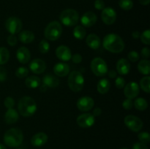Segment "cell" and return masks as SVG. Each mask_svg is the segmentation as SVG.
Instances as JSON below:
<instances>
[{"label":"cell","instance_id":"6da1fadb","mask_svg":"<svg viewBox=\"0 0 150 149\" xmlns=\"http://www.w3.org/2000/svg\"><path fill=\"white\" fill-rule=\"evenodd\" d=\"M103 45L104 48L113 53H120L125 48V42L117 34H108L104 37Z\"/></svg>","mask_w":150,"mask_h":149},{"label":"cell","instance_id":"7a4b0ae2","mask_svg":"<svg viewBox=\"0 0 150 149\" xmlns=\"http://www.w3.org/2000/svg\"><path fill=\"white\" fill-rule=\"evenodd\" d=\"M37 104L32 97L28 96H23L18 104L19 113L23 117H30L37 111Z\"/></svg>","mask_w":150,"mask_h":149},{"label":"cell","instance_id":"3957f363","mask_svg":"<svg viewBox=\"0 0 150 149\" xmlns=\"http://www.w3.org/2000/svg\"><path fill=\"white\" fill-rule=\"evenodd\" d=\"M23 132L18 129H10L4 133V142L7 146L10 148H16L20 146L23 142Z\"/></svg>","mask_w":150,"mask_h":149},{"label":"cell","instance_id":"277c9868","mask_svg":"<svg viewBox=\"0 0 150 149\" xmlns=\"http://www.w3.org/2000/svg\"><path fill=\"white\" fill-rule=\"evenodd\" d=\"M67 83L69 88L73 91L79 92L83 89L84 86V77L80 72L73 71L69 74Z\"/></svg>","mask_w":150,"mask_h":149},{"label":"cell","instance_id":"5b68a950","mask_svg":"<svg viewBox=\"0 0 150 149\" xmlns=\"http://www.w3.org/2000/svg\"><path fill=\"white\" fill-rule=\"evenodd\" d=\"M62 33V25L58 21H51L48 24L44 31V35L48 40L55 41L61 37Z\"/></svg>","mask_w":150,"mask_h":149},{"label":"cell","instance_id":"8992f818","mask_svg":"<svg viewBox=\"0 0 150 149\" xmlns=\"http://www.w3.org/2000/svg\"><path fill=\"white\" fill-rule=\"evenodd\" d=\"M60 21L67 26H73L78 23L79 15L77 11L73 9H67L62 11L59 16Z\"/></svg>","mask_w":150,"mask_h":149},{"label":"cell","instance_id":"52a82bcc","mask_svg":"<svg viewBox=\"0 0 150 149\" xmlns=\"http://www.w3.org/2000/svg\"><path fill=\"white\" fill-rule=\"evenodd\" d=\"M90 68L92 72L98 77L105 75L108 71L106 62L99 57L92 59L90 64Z\"/></svg>","mask_w":150,"mask_h":149},{"label":"cell","instance_id":"ba28073f","mask_svg":"<svg viewBox=\"0 0 150 149\" xmlns=\"http://www.w3.org/2000/svg\"><path fill=\"white\" fill-rule=\"evenodd\" d=\"M124 123L126 127L131 131L138 132L143 127V121L139 117L133 115H128L125 118Z\"/></svg>","mask_w":150,"mask_h":149},{"label":"cell","instance_id":"9c48e42d","mask_svg":"<svg viewBox=\"0 0 150 149\" xmlns=\"http://www.w3.org/2000/svg\"><path fill=\"white\" fill-rule=\"evenodd\" d=\"M22 21L17 17H10L5 22L6 29L11 34L19 33L22 29Z\"/></svg>","mask_w":150,"mask_h":149},{"label":"cell","instance_id":"30bf717a","mask_svg":"<svg viewBox=\"0 0 150 149\" xmlns=\"http://www.w3.org/2000/svg\"><path fill=\"white\" fill-rule=\"evenodd\" d=\"M76 121L78 125L81 128H89L94 125L95 118L91 113H83L78 117Z\"/></svg>","mask_w":150,"mask_h":149},{"label":"cell","instance_id":"8fae6325","mask_svg":"<svg viewBox=\"0 0 150 149\" xmlns=\"http://www.w3.org/2000/svg\"><path fill=\"white\" fill-rule=\"evenodd\" d=\"M101 18L106 25H111L116 21L117 13L112 7H105L101 13Z\"/></svg>","mask_w":150,"mask_h":149},{"label":"cell","instance_id":"7c38bea8","mask_svg":"<svg viewBox=\"0 0 150 149\" xmlns=\"http://www.w3.org/2000/svg\"><path fill=\"white\" fill-rule=\"evenodd\" d=\"M93 99L90 96H82L78 100L77 108L82 112H86L92 110L94 107Z\"/></svg>","mask_w":150,"mask_h":149},{"label":"cell","instance_id":"4fadbf2b","mask_svg":"<svg viewBox=\"0 0 150 149\" xmlns=\"http://www.w3.org/2000/svg\"><path fill=\"white\" fill-rule=\"evenodd\" d=\"M139 93V84L136 82H130L125 86L124 94L128 99H134Z\"/></svg>","mask_w":150,"mask_h":149},{"label":"cell","instance_id":"5bb4252c","mask_svg":"<svg viewBox=\"0 0 150 149\" xmlns=\"http://www.w3.org/2000/svg\"><path fill=\"white\" fill-rule=\"evenodd\" d=\"M29 69L31 72L35 74H41L46 69V64L43 60L40 58H35L29 64Z\"/></svg>","mask_w":150,"mask_h":149},{"label":"cell","instance_id":"9a60e30c","mask_svg":"<svg viewBox=\"0 0 150 149\" xmlns=\"http://www.w3.org/2000/svg\"><path fill=\"white\" fill-rule=\"evenodd\" d=\"M98 18L93 12H86L81 18V23L85 27H90L96 23Z\"/></svg>","mask_w":150,"mask_h":149},{"label":"cell","instance_id":"2e32d148","mask_svg":"<svg viewBox=\"0 0 150 149\" xmlns=\"http://www.w3.org/2000/svg\"><path fill=\"white\" fill-rule=\"evenodd\" d=\"M56 55L59 59L62 61H67L71 59V51L66 45H59L56 50Z\"/></svg>","mask_w":150,"mask_h":149},{"label":"cell","instance_id":"e0dca14e","mask_svg":"<svg viewBox=\"0 0 150 149\" xmlns=\"http://www.w3.org/2000/svg\"><path fill=\"white\" fill-rule=\"evenodd\" d=\"M16 56L18 60L21 64H27L31 58V53L29 49L26 47H21L17 50L16 52Z\"/></svg>","mask_w":150,"mask_h":149},{"label":"cell","instance_id":"ac0fdd59","mask_svg":"<svg viewBox=\"0 0 150 149\" xmlns=\"http://www.w3.org/2000/svg\"><path fill=\"white\" fill-rule=\"evenodd\" d=\"M48 141V136L44 132H38L31 139V143L35 147H40Z\"/></svg>","mask_w":150,"mask_h":149},{"label":"cell","instance_id":"d6986e66","mask_svg":"<svg viewBox=\"0 0 150 149\" xmlns=\"http://www.w3.org/2000/svg\"><path fill=\"white\" fill-rule=\"evenodd\" d=\"M54 72L59 77H65L70 72V67L64 62H59L54 67Z\"/></svg>","mask_w":150,"mask_h":149},{"label":"cell","instance_id":"ffe728a7","mask_svg":"<svg viewBox=\"0 0 150 149\" xmlns=\"http://www.w3.org/2000/svg\"><path fill=\"white\" fill-rule=\"evenodd\" d=\"M117 70L121 75H126L130 70V64L125 58H121L117 63Z\"/></svg>","mask_w":150,"mask_h":149},{"label":"cell","instance_id":"44dd1931","mask_svg":"<svg viewBox=\"0 0 150 149\" xmlns=\"http://www.w3.org/2000/svg\"><path fill=\"white\" fill-rule=\"evenodd\" d=\"M42 84L47 88H56L59 85V80L51 74H47L42 77Z\"/></svg>","mask_w":150,"mask_h":149},{"label":"cell","instance_id":"7402d4cb","mask_svg":"<svg viewBox=\"0 0 150 149\" xmlns=\"http://www.w3.org/2000/svg\"><path fill=\"white\" fill-rule=\"evenodd\" d=\"M86 45L90 48L94 50H96L100 48L101 44V40L99 37L95 34H90L86 37Z\"/></svg>","mask_w":150,"mask_h":149},{"label":"cell","instance_id":"603a6c76","mask_svg":"<svg viewBox=\"0 0 150 149\" xmlns=\"http://www.w3.org/2000/svg\"><path fill=\"white\" fill-rule=\"evenodd\" d=\"M18 112L13 108H10L7 110L4 115V120L8 124H15L18 120Z\"/></svg>","mask_w":150,"mask_h":149},{"label":"cell","instance_id":"cb8c5ba5","mask_svg":"<svg viewBox=\"0 0 150 149\" xmlns=\"http://www.w3.org/2000/svg\"><path fill=\"white\" fill-rule=\"evenodd\" d=\"M18 39L23 43H31L35 39V34L31 31H23L18 34Z\"/></svg>","mask_w":150,"mask_h":149},{"label":"cell","instance_id":"d4e9b609","mask_svg":"<svg viewBox=\"0 0 150 149\" xmlns=\"http://www.w3.org/2000/svg\"><path fill=\"white\" fill-rule=\"evenodd\" d=\"M111 88V83L108 79H101L98 81V85H97V90L101 94L106 93L109 91Z\"/></svg>","mask_w":150,"mask_h":149},{"label":"cell","instance_id":"484cf974","mask_svg":"<svg viewBox=\"0 0 150 149\" xmlns=\"http://www.w3.org/2000/svg\"><path fill=\"white\" fill-rule=\"evenodd\" d=\"M40 79L35 75L28 77L25 80V84L29 89H36L40 85Z\"/></svg>","mask_w":150,"mask_h":149},{"label":"cell","instance_id":"4316f807","mask_svg":"<svg viewBox=\"0 0 150 149\" xmlns=\"http://www.w3.org/2000/svg\"><path fill=\"white\" fill-rule=\"evenodd\" d=\"M138 70L143 74H149L150 73V62L149 60L144 59L138 64Z\"/></svg>","mask_w":150,"mask_h":149},{"label":"cell","instance_id":"83f0119b","mask_svg":"<svg viewBox=\"0 0 150 149\" xmlns=\"http://www.w3.org/2000/svg\"><path fill=\"white\" fill-rule=\"evenodd\" d=\"M133 105L135 106L136 110L140 111H144L147 108L148 102L145 99L142 97L137 98L133 102Z\"/></svg>","mask_w":150,"mask_h":149},{"label":"cell","instance_id":"f1b7e54d","mask_svg":"<svg viewBox=\"0 0 150 149\" xmlns=\"http://www.w3.org/2000/svg\"><path fill=\"white\" fill-rule=\"evenodd\" d=\"M86 31L83 26H76L73 29V36L77 39H83L86 37Z\"/></svg>","mask_w":150,"mask_h":149},{"label":"cell","instance_id":"f546056e","mask_svg":"<svg viewBox=\"0 0 150 149\" xmlns=\"http://www.w3.org/2000/svg\"><path fill=\"white\" fill-rule=\"evenodd\" d=\"M10 58L9 51L4 47L0 48V65L5 64Z\"/></svg>","mask_w":150,"mask_h":149},{"label":"cell","instance_id":"4dcf8cb0","mask_svg":"<svg viewBox=\"0 0 150 149\" xmlns=\"http://www.w3.org/2000/svg\"><path fill=\"white\" fill-rule=\"evenodd\" d=\"M150 77L149 76H145L140 80V86L143 91L146 93H149L150 91Z\"/></svg>","mask_w":150,"mask_h":149},{"label":"cell","instance_id":"1f68e13d","mask_svg":"<svg viewBox=\"0 0 150 149\" xmlns=\"http://www.w3.org/2000/svg\"><path fill=\"white\" fill-rule=\"evenodd\" d=\"M119 5L122 10H130L133 8V2L132 0H120Z\"/></svg>","mask_w":150,"mask_h":149},{"label":"cell","instance_id":"d6a6232c","mask_svg":"<svg viewBox=\"0 0 150 149\" xmlns=\"http://www.w3.org/2000/svg\"><path fill=\"white\" fill-rule=\"evenodd\" d=\"M50 45L46 39H42L39 44V51L41 53H47L49 51Z\"/></svg>","mask_w":150,"mask_h":149},{"label":"cell","instance_id":"836d02e7","mask_svg":"<svg viewBox=\"0 0 150 149\" xmlns=\"http://www.w3.org/2000/svg\"><path fill=\"white\" fill-rule=\"evenodd\" d=\"M28 74H29V70L24 67H18L16 71V76L18 78H23L26 77Z\"/></svg>","mask_w":150,"mask_h":149},{"label":"cell","instance_id":"e575fe53","mask_svg":"<svg viewBox=\"0 0 150 149\" xmlns=\"http://www.w3.org/2000/svg\"><path fill=\"white\" fill-rule=\"evenodd\" d=\"M138 138L140 140L141 143L147 144L150 141V135L147 131H142L138 134Z\"/></svg>","mask_w":150,"mask_h":149},{"label":"cell","instance_id":"d590c367","mask_svg":"<svg viewBox=\"0 0 150 149\" xmlns=\"http://www.w3.org/2000/svg\"><path fill=\"white\" fill-rule=\"evenodd\" d=\"M141 41L143 42L145 45H149L150 44V31L149 29L144 31L142 34L140 35Z\"/></svg>","mask_w":150,"mask_h":149},{"label":"cell","instance_id":"8d00e7d4","mask_svg":"<svg viewBox=\"0 0 150 149\" xmlns=\"http://www.w3.org/2000/svg\"><path fill=\"white\" fill-rule=\"evenodd\" d=\"M127 57H128L129 60H130V61H132V62H136V61H137L139 59V58H140L139 53H137L135 51H130L128 53V55H127Z\"/></svg>","mask_w":150,"mask_h":149},{"label":"cell","instance_id":"74e56055","mask_svg":"<svg viewBox=\"0 0 150 149\" xmlns=\"http://www.w3.org/2000/svg\"><path fill=\"white\" fill-rule=\"evenodd\" d=\"M4 106L7 108V109H10V108H13L15 105V101L11 96H7L5 98L4 101Z\"/></svg>","mask_w":150,"mask_h":149},{"label":"cell","instance_id":"f35d334b","mask_svg":"<svg viewBox=\"0 0 150 149\" xmlns=\"http://www.w3.org/2000/svg\"><path fill=\"white\" fill-rule=\"evenodd\" d=\"M115 85L116 87L119 89H121L125 87V80L123 77H117L115 80Z\"/></svg>","mask_w":150,"mask_h":149},{"label":"cell","instance_id":"ab89813d","mask_svg":"<svg viewBox=\"0 0 150 149\" xmlns=\"http://www.w3.org/2000/svg\"><path fill=\"white\" fill-rule=\"evenodd\" d=\"M133 106V102L132 101L131 99H128L127 98L126 99H125L122 102V107L125 110H130Z\"/></svg>","mask_w":150,"mask_h":149},{"label":"cell","instance_id":"60d3db41","mask_svg":"<svg viewBox=\"0 0 150 149\" xmlns=\"http://www.w3.org/2000/svg\"><path fill=\"white\" fill-rule=\"evenodd\" d=\"M7 43L8 45H10V46H15V45L17 44L18 39L17 37L15 36V34H10L7 37Z\"/></svg>","mask_w":150,"mask_h":149},{"label":"cell","instance_id":"b9f144b4","mask_svg":"<svg viewBox=\"0 0 150 149\" xmlns=\"http://www.w3.org/2000/svg\"><path fill=\"white\" fill-rule=\"evenodd\" d=\"M95 7L97 10H103L105 8V3L103 0H96L95 1Z\"/></svg>","mask_w":150,"mask_h":149},{"label":"cell","instance_id":"7bdbcfd3","mask_svg":"<svg viewBox=\"0 0 150 149\" xmlns=\"http://www.w3.org/2000/svg\"><path fill=\"white\" fill-rule=\"evenodd\" d=\"M7 79V71L4 67H0V82H4Z\"/></svg>","mask_w":150,"mask_h":149},{"label":"cell","instance_id":"ee69618b","mask_svg":"<svg viewBox=\"0 0 150 149\" xmlns=\"http://www.w3.org/2000/svg\"><path fill=\"white\" fill-rule=\"evenodd\" d=\"M133 149H148V147L145 143L138 142V143H136L133 145Z\"/></svg>","mask_w":150,"mask_h":149},{"label":"cell","instance_id":"f6af8a7d","mask_svg":"<svg viewBox=\"0 0 150 149\" xmlns=\"http://www.w3.org/2000/svg\"><path fill=\"white\" fill-rule=\"evenodd\" d=\"M71 58L73 62L76 63V64H79V63H81L82 61V56L80 54H74L73 56H72Z\"/></svg>","mask_w":150,"mask_h":149},{"label":"cell","instance_id":"bcb514c9","mask_svg":"<svg viewBox=\"0 0 150 149\" xmlns=\"http://www.w3.org/2000/svg\"><path fill=\"white\" fill-rule=\"evenodd\" d=\"M142 57H144V58H149L150 56V51L148 48H144L142 50Z\"/></svg>","mask_w":150,"mask_h":149},{"label":"cell","instance_id":"7dc6e473","mask_svg":"<svg viewBox=\"0 0 150 149\" xmlns=\"http://www.w3.org/2000/svg\"><path fill=\"white\" fill-rule=\"evenodd\" d=\"M101 113H102V110H101L100 108H96L93 110V114H92V115L95 117H98L101 115Z\"/></svg>","mask_w":150,"mask_h":149},{"label":"cell","instance_id":"c3c4849f","mask_svg":"<svg viewBox=\"0 0 150 149\" xmlns=\"http://www.w3.org/2000/svg\"><path fill=\"white\" fill-rule=\"evenodd\" d=\"M107 73H108V76H109V77H111V78H115L117 75V72L114 70H109V71H108Z\"/></svg>","mask_w":150,"mask_h":149},{"label":"cell","instance_id":"681fc988","mask_svg":"<svg viewBox=\"0 0 150 149\" xmlns=\"http://www.w3.org/2000/svg\"><path fill=\"white\" fill-rule=\"evenodd\" d=\"M140 35L141 33L139 31H135V32H133V33H132V37H133L134 39H139V38L140 37Z\"/></svg>","mask_w":150,"mask_h":149},{"label":"cell","instance_id":"f907efd6","mask_svg":"<svg viewBox=\"0 0 150 149\" xmlns=\"http://www.w3.org/2000/svg\"><path fill=\"white\" fill-rule=\"evenodd\" d=\"M139 1L142 5H147V4H149L150 0H139Z\"/></svg>","mask_w":150,"mask_h":149},{"label":"cell","instance_id":"816d5d0a","mask_svg":"<svg viewBox=\"0 0 150 149\" xmlns=\"http://www.w3.org/2000/svg\"><path fill=\"white\" fill-rule=\"evenodd\" d=\"M40 89L41 91H45L47 90V87L45 86V85H43V84H42V86H40Z\"/></svg>","mask_w":150,"mask_h":149},{"label":"cell","instance_id":"f5cc1de1","mask_svg":"<svg viewBox=\"0 0 150 149\" xmlns=\"http://www.w3.org/2000/svg\"><path fill=\"white\" fill-rule=\"evenodd\" d=\"M0 149H7V148L2 144H0Z\"/></svg>","mask_w":150,"mask_h":149},{"label":"cell","instance_id":"db71d44e","mask_svg":"<svg viewBox=\"0 0 150 149\" xmlns=\"http://www.w3.org/2000/svg\"><path fill=\"white\" fill-rule=\"evenodd\" d=\"M120 149H128V148H120Z\"/></svg>","mask_w":150,"mask_h":149},{"label":"cell","instance_id":"11a10c76","mask_svg":"<svg viewBox=\"0 0 150 149\" xmlns=\"http://www.w3.org/2000/svg\"><path fill=\"white\" fill-rule=\"evenodd\" d=\"M18 149H20V148H18Z\"/></svg>","mask_w":150,"mask_h":149}]
</instances>
